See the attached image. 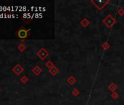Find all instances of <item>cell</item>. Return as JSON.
<instances>
[{
  "instance_id": "obj_3",
  "label": "cell",
  "mask_w": 124,
  "mask_h": 105,
  "mask_svg": "<svg viewBox=\"0 0 124 105\" xmlns=\"http://www.w3.org/2000/svg\"><path fill=\"white\" fill-rule=\"evenodd\" d=\"M26 45H24V44H23V43H21V44H20L18 46V49L20 50V51H21V52H23V51H24L25 50H26Z\"/></svg>"
},
{
  "instance_id": "obj_2",
  "label": "cell",
  "mask_w": 124,
  "mask_h": 105,
  "mask_svg": "<svg viewBox=\"0 0 124 105\" xmlns=\"http://www.w3.org/2000/svg\"><path fill=\"white\" fill-rule=\"evenodd\" d=\"M12 71H13V73H15L16 75H20L23 72V67H22L21 65L17 64V65H16V66L13 68Z\"/></svg>"
},
{
  "instance_id": "obj_6",
  "label": "cell",
  "mask_w": 124,
  "mask_h": 105,
  "mask_svg": "<svg viewBox=\"0 0 124 105\" xmlns=\"http://www.w3.org/2000/svg\"><path fill=\"white\" fill-rule=\"evenodd\" d=\"M1 90H1V88H0V92H1Z\"/></svg>"
},
{
  "instance_id": "obj_1",
  "label": "cell",
  "mask_w": 124,
  "mask_h": 105,
  "mask_svg": "<svg viewBox=\"0 0 124 105\" xmlns=\"http://www.w3.org/2000/svg\"><path fill=\"white\" fill-rule=\"evenodd\" d=\"M16 35L19 39H24L29 36V29H27L24 28L23 26H22L17 31V32L16 33Z\"/></svg>"
},
{
  "instance_id": "obj_5",
  "label": "cell",
  "mask_w": 124,
  "mask_h": 105,
  "mask_svg": "<svg viewBox=\"0 0 124 105\" xmlns=\"http://www.w3.org/2000/svg\"><path fill=\"white\" fill-rule=\"evenodd\" d=\"M33 72H34V73H35L36 75H38V74L40 72V69H39V68H38V67H35V68L33 69Z\"/></svg>"
},
{
  "instance_id": "obj_4",
  "label": "cell",
  "mask_w": 124,
  "mask_h": 105,
  "mask_svg": "<svg viewBox=\"0 0 124 105\" xmlns=\"http://www.w3.org/2000/svg\"><path fill=\"white\" fill-rule=\"evenodd\" d=\"M23 83H26L27 81H28V78L26 77V76H23V77H22L21 78V80H20Z\"/></svg>"
}]
</instances>
